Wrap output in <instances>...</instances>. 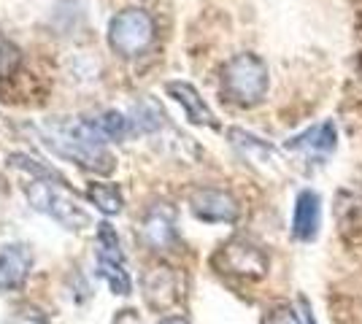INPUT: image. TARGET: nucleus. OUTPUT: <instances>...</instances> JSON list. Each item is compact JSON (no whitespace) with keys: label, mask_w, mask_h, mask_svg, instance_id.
I'll use <instances>...</instances> for the list:
<instances>
[{"label":"nucleus","mask_w":362,"mask_h":324,"mask_svg":"<svg viewBox=\"0 0 362 324\" xmlns=\"http://www.w3.org/2000/svg\"><path fill=\"white\" fill-rule=\"evenodd\" d=\"M44 143L60 155L62 160H71L78 168L95 170V173H111L114 170V157L106 149L103 133L95 127L92 119H68L57 116L44 122Z\"/></svg>","instance_id":"nucleus-1"},{"label":"nucleus","mask_w":362,"mask_h":324,"mask_svg":"<svg viewBox=\"0 0 362 324\" xmlns=\"http://www.w3.org/2000/svg\"><path fill=\"white\" fill-rule=\"evenodd\" d=\"M8 165L16 170H28L33 179H54V176H57L54 170L38 165V160H33V157H28V155H11L8 157Z\"/></svg>","instance_id":"nucleus-21"},{"label":"nucleus","mask_w":362,"mask_h":324,"mask_svg":"<svg viewBox=\"0 0 362 324\" xmlns=\"http://www.w3.org/2000/svg\"><path fill=\"white\" fill-rule=\"evenodd\" d=\"M211 263L216 270L241 278H262L271 268L268 254L249 238H230L227 244L216 248Z\"/></svg>","instance_id":"nucleus-5"},{"label":"nucleus","mask_w":362,"mask_h":324,"mask_svg":"<svg viewBox=\"0 0 362 324\" xmlns=\"http://www.w3.org/2000/svg\"><path fill=\"white\" fill-rule=\"evenodd\" d=\"M19 62H22L19 49H16L11 41H6V38L0 35V78L11 76L16 68H19Z\"/></svg>","instance_id":"nucleus-20"},{"label":"nucleus","mask_w":362,"mask_h":324,"mask_svg":"<svg viewBox=\"0 0 362 324\" xmlns=\"http://www.w3.org/2000/svg\"><path fill=\"white\" fill-rule=\"evenodd\" d=\"M92 122L103 133L106 140H124L130 136V119H127L124 114H119V111H103V114L95 116Z\"/></svg>","instance_id":"nucleus-16"},{"label":"nucleus","mask_w":362,"mask_h":324,"mask_svg":"<svg viewBox=\"0 0 362 324\" xmlns=\"http://www.w3.org/2000/svg\"><path fill=\"white\" fill-rule=\"evenodd\" d=\"M319 224H322V198L314 189H303L298 192L292 208V238L308 244L319 235Z\"/></svg>","instance_id":"nucleus-10"},{"label":"nucleus","mask_w":362,"mask_h":324,"mask_svg":"<svg viewBox=\"0 0 362 324\" xmlns=\"http://www.w3.org/2000/svg\"><path fill=\"white\" fill-rule=\"evenodd\" d=\"M189 211L200 222H211V224H233L241 216L238 200L216 186H197L189 192Z\"/></svg>","instance_id":"nucleus-6"},{"label":"nucleus","mask_w":362,"mask_h":324,"mask_svg":"<svg viewBox=\"0 0 362 324\" xmlns=\"http://www.w3.org/2000/svg\"><path fill=\"white\" fill-rule=\"evenodd\" d=\"M25 195L35 211L52 216L68 230H81L90 224V214L78 205V198L71 192V186L62 181L60 176L54 179H33L25 186Z\"/></svg>","instance_id":"nucleus-2"},{"label":"nucleus","mask_w":362,"mask_h":324,"mask_svg":"<svg viewBox=\"0 0 362 324\" xmlns=\"http://www.w3.org/2000/svg\"><path fill=\"white\" fill-rule=\"evenodd\" d=\"M133 122H136L138 130H144V133H154V130H160L163 124H165V114H163V108L157 106L151 97H144L141 103H136L133 108Z\"/></svg>","instance_id":"nucleus-17"},{"label":"nucleus","mask_w":362,"mask_h":324,"mask_svg":"<svg viewBox=\"0 0 362 324\" xmlns=\"http://www.w3.org/2000/svg\"><path fill=\"white\" fill-rule=\"evenodd\" d=\"M157 324H189L184 316H165V319H160Z\"/></svg>","instance_id":"nucleus-24"},{"label":"nucleus","mask_w":362,"mask_h":324,"mask_svg":"<svg viewBox=\"0 0 362 324\" xmlns=\"http://www.w3.org/2000/svg\"><path fill=\"white\" fill-rule=\"evenodd\" d=\"M268 65L252 52L235 54L222 68V92L235 106L252 108L265 100L268 95Z\"/></svg>","instance_id":"nucleus-3"},{"label":"nucleus","mask_w":362,"mask_h":324,"mask_svg":"<svg viewBox=\"0 0 362 324\" xmlns=\"http://www.w3.org/2000/svg\"><path fill=\"white\" fill-rule=\"evenodd\" d=\"M87 198L90 203L106 216H117L124 205V198H122L119 186L117 184H103V181H92L87 184Z\"/></svg>","instance_id":"nucleus-13"},{"label":"nucleus","mask_w":362,"mask_h":324,"mask_svg":"<svg viewBox=\"0 0 362 324\" xmlns=\"http://www.w3.org/2000/svg\"><path fill=\"white\" fill-rule=\"evenodd\" d=\"M230 143H233L238 152H243L249 160H259V155H273L271 143H265V140L252 136V133H243L238 127L230 130Z\"/></svg>","instance_id":"nucleus-18"},{"label":"nucleus","mask_w":362,"mask_h":324,"mask_svg":"<svg viewBox=\"0 0 362 324\" xmlns=\"http://www.w3.org/2000/svg\"><path fill=\"white\" fill-rule=\"evenodd\" d=\"M157 38V25L146 8H124L108 22V47L124 60L146 54Z\"/></svg>","instance_id":"nucleus-4"},{"label":"nucleus","mask_w":362,"mask_h":324,"mask_svg":"<svg viewBox=\"0 0 362 324\" xmlns=\"http://www.w3.org/2000/svg\"><path fill=\"white\" fill-rule=\"evenodd\" d=\"M262 324H303L300 313L292 303H276L273 308L265 311L262 316Z\"/></svg>","instance_id":"nucleus-19"},{"label":"nucleus","mask_w":362,"mask_h":324,"mask_svg":"<svg viewBox=\"0 0 362 324\" xmlns=\"http://www.w3.org/2000/svg\"><path fill=\"white\" fill-rule=\"evenodd\" d=\"M141 238L154 251H170L179 246V230H176V214L168 203L151 205L144 222H141Z\"/></svg>","instance_id":"nucleus-8"},{"label":"nucleus","mask_w":362,"mask_h":324,"mask_svg":"<svg viewBox=\"0 0 362 324\" xmlns=\"http://www.w3.org/2000/svg\"><path fill=\"white\" fill-rule=\"evenodd\" d=\"M33 270V251L25 244L0 246V292L19 289Z\"/></svg>","instance_id":"nucleus-9"},{"label":"nucleus","mask_w":362,"mask_h":324,"mask_svg":"<svg viewBox=\"0 0 362 324\" xmlns=\"http://www.w3.org/2000/svg\"><path fill=\"white\" fill-rule=\"evenodd\" d=\"M300 306H303V313H305V324H317L314 322V313L308 308V300H300Z\"/></svg>","instance_id":"nucleus-23"},{"label":"nucleus","mask_w":362,"mask_h":324,"mask_svg":"<svg viewBox=\"0 0 362 324\" xmlns=\"http://www.w3.org/2000/svg\"><path fill=\"white\" fill-rule=\"evenodd\" d=\"M95 246H98V260L124 265V251H122L119 235H117V230L111 227V222H100V224H98Z\"/></svg>","instance_id":"nucleus-14"},{"label":"nucleus","mask_w":362,"mask_h":324,"mask_svg":"<svg viewBox=\"0 0 362 324\" xmlns=\"http://www.w3.org/2000/svg\"><path fill=\"white\" fill-rule=\"evenodd\" d=\"M98 273H100V278L106 281L108 289H111L114 294L127 297V294L133 292L130 273L124 270V265H122V263H103V260H98Z\"/></svg>","instance_id":"nucleus-15"},{"label":"nucleus","mask_w":362,"mask_h":324,"mask_svg":"<svg viewBox=\"0 0 362 324\" xmlns=\"http://www.w3.org/2000/svg\"><path fill=\"white\" fill-rule=\"evenodd\" d=\"M3 324H49V316L38 306H19Z\"/></svg>","instance_id":"nucleus-22"},{"label":"nucleus","mask_w":362,"mask_h":324,"mask_svg":"<svg viewBox=\"0 0 362 324\" xmlns=\"http://www.w3.org/2000/svg\"><path fill=\"white\" fill-rule=\"evenodd\" d=\"M335 146H338V130H335V124H332L330 119L322 124H314V127H308V130H303L300 136H292V138H287V143H284L287 152L308 155V157L330 155Z\"/></svg>","instance_id":"nucleus-11"},{"label":"nucleus","mask_w":362,"mask_h":324,"mask_svg":"<svg viewBox=\"0 0 362 324\" xmlns=\"http://www.w3.org/2000/svg\"><path fill=\"white\" fill-rule=\"evenodd\" d=\"M165 92L184 108L187 119L192 124H206V127H216V116L214 111L209 108V103L200 97L195 87L189 81H168L165 84Z\"/></svg>","instance_id":"nucleus-12"},{"label":"nucleus","mask_w":362,"mask_h":324,"mask_svg":"<svg viewBox=\"0 0 362 324\" xmlns=\"http://www.w3.org/2000/svg\"><path fill=\"white\" fill-rule=\"evenodd\" d=\"M144 300L146 306L154 311H168L173 308L181 300V278L173 268L168 265H154L144 273Z\"/></svg>","instance_id":"nucleus-7"}]
</instances>
